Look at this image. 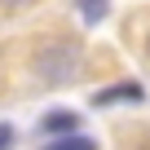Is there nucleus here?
Returning a JSON list of instances; mask_svg holds the SVG:
<instances>
[{"label":"nucleus","instance_id":"obj_1","mask_svg":"<svg viewBox=\"0 0 150 150\" xmlns=\"http://www.w3.org/2000/svg\"><path fill=\"white\" fill-rule=\"evenodd\" d=\"M75 71H80V53H75L71 44H57V49H44V53L35 57V75H44L49 84H62V80H71Z\"/></svg>","mask_w":150,"mask_h":150},{"label":"nucleus","instance_id":"obj_2","mask_svg":"<svg viewBox=\"0 0 150 150\" xmlns=\"http://www.w3.org/2000/svg\"><path fill=\"white\" fill-rule=\"evenodd\" d=\"M146 97V88L137 84V80H124V84H110V88H102L97 97H93V106H115V102H141Z\"/></svg>","mask_w":150,"mask_h":150},{"label":"nucleus","instance_id":"obj_3","mask_svg":"<svg viewBox=\"0 0 150 150\" xmlns=\"http://www.w3.org/2000/svg\"><path fill=\"white\" fill-rule=\"evenodd\" d=\"M75 124H80V119H75L71 110H49V115L40 119V128L53 132V137H75Z\"/></svg>","mask_w":150,"mask_h":150},{"label":"nucleus","instance_id":"obj_4","mask_svg":"<svg viewBox=\"0 0 150 150\" xmlns=\"http://www.w3.org/2000/svg\"><path fill=\"white\" fill-rule=\"evenodd\" d=\"M75 5H80L84 22H102V18H106V9H110V0H75Z\"/></svg>","mask_w":150,"mask_h":150},{"label":"nucleus","instance_id":"obj_5","mask_svg":"<svg viewBox=\"0 0 150 150\" xmlns=\"http://www.w3.org/2000/svg\"><path fill=\"white\" fill-rule=\"evenodd\" d=\"M44 150H97L88 137H80V132H75V137H62V141H49Z\"/></svg>","mask_w":150,"mask_h":150},{"label":"nucleus","instance_id":"obj_6","mask_svg":"<svg viewBox=\"0 0 150 150\" xmlns=\"http://www.w3.org/2000/svg\"><path fill=\"white\" fill-rule=\"evenodd\" d=\"M9 146H13V128H9V124H0V150H9Z\"/></svg>","mask_w":150,"mask_h":150}]
</instances>
